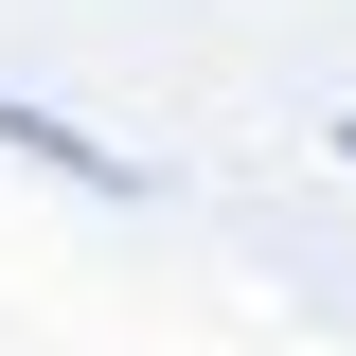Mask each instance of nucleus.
I'll list each match as a JSON object with an SVG mask.
<instances>
[{
    "instance_id": "obj_1",
    "label": "nucleus",
    "mask_w": 356,
    "mask_h": 356,
    "mask_svg": "<svg viewBox=\"0 0 356 356\" xmlns=\"http://www.w3.org/2000/svg\"><path fill=\"white\" fill-rule=\"evenodd\" d=\"M339 143H356V125H339Z\"/></svg>"
}]
</instances>
